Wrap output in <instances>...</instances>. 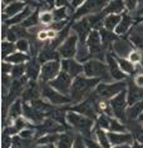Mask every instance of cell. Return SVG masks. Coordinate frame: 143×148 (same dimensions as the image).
Wrapping results in <instances>:
<instances>
[{
  "label": "cell",
  "instance_id": "cell-21",
  "mask_svg": "<svg viewBox=\"0 0 143 148\" xmlns=\"http://www.w3.org/2000/svg\"><path fill=\"white\" fill-rule=\"evenodd\" d=\"M25 8L27 6H25V3L23 1H10V4L4 9L3 20H8L10 18H14L18 14H20Z\"/></svg>",
  "mask_w": 143,
  "mask_h": 148
},
{
  "label": "cell",
  "instance_id": "cell-19",
  "mask_svg": "<svg viewBox=\"0 0 143 148\" xmlns=\"http://www.w3.org/2000/svg\"><path fill=\"white\" fill-rule=\"evenodd\" d=\"M107 134L112 146L131 144L133 143V139H134L131 133H124V132H107Z\"/></svg>",
  "mask_w": 143,
  "mask_h": 148
},
{
  "label": "cell",
  "instance_id": "cell-18",
  "mask_svg": "<svg viewBox=\"0 0 143 148\" xmlns=\"http://www.w3.org/2000/svg\"><path fill=\"white\" fill-rule=\"evenodd\" d=\"M23 114L27 119H29L34 124H42L44 122V119L47 118L45 114L39 112V110H36L35 108H33L29 103H24L23 104Z\"/></svg>",
  "mask_w": 143,
  "mask_h": 148
},
{
  "label": "cell",
  "instance_id": "cell-13",
  "mask_svg": "<svg viewBox=\"0 0 143 148\" xmlns=\"http://www.w3.org/2000/svg\"><path fill=\"white\" fill-rule=\"evenodd\" d=\"M87 47L90 55H102L103 51V43H102L99 30H92L87 39Z\"/></svg>",
  "mask_w": 143,
  "mask_h": 148
},
{
  "label": "cell",
  "instance_id": "cell-25",
  "mask_svg": "<svg viewBox=\"0 0 143 148\" xmlns=\"http://www.w3.org/2000/svg\"><path fill=\"white\" fill-rule=\"evenodd\" d=\"M68 112H69L68 107H65V108H57V109L52 110V112L48 114V117L52 118V119H54L55 122H58L59 124L67 127L68 129H70V128H69V125L67 124V114H68Z\"/></svg>",
  "mask_w": 143,
  "mask_h": 148
},
{
  "label": "cell",
  "instance_id": "cell-4",
  "mask_svg": "<svg viewBox=\"0 0 143 148\" xmlns=\"http://www.w3.org/2000/svg\"><path fill=\"white\" fill-rule=\"evenodd\" d=\"M97 97L98 95L95 94V92H92L83 102H80L77 106L69 108V110H73V112L79 113V114H82V116H86L88 118H90V119L95 121L98 118L97 117V109H95V103L98 101Z\"/></svg>",
  "mask_w": 143,
  "mask_h": 148
},
{
  "label": "cell",
  "instance_id": "cell-2",
  "mask_svg": "<svg viewBox=\"0 0 143 148\" xmlns=\"http://www.w3.org/2000/svg\"><path fill=\"white\" fill-rule=\"evenodd\" d=\"M67 122L69 123V125L74 127L83 137L90 138L92 128H93V124H94L93 119H90V118H88L86 116H82L79 113H75L73 110H69L67 114Z\"/></svg>",
  "mask_w": 143,
  "mask_h": 148
},
{
  "label": "cell",
  "instance_id": "cell-32",
  "mask_svg": "<svg viewBox=\"0 0 143 148\" xmlns=\"http://www.w3.org/2000/svg\"><path fill=\"white\" fill-rule=\"evenodd\" d=\"M120 20H122V15L112 14V15L105 16V19L103 20V27H104V29H107V30L113 32V30H116L117 27H118Z\"/></svg>",
  "mask_w": 143,
  "mask_h": 148
},
{
  "label": "cell",
  "instance_id": "cell-34",
  "mask_svg": "<svg viewBox=\"0 0 143 148\" xmlns=\"http://www.w3.org/2000/svg\"><path fill=\"white\" fill-rule=\"evenodd\" d=\"M94 134L98 139V143H99L103 148H112V144H111V142H109L107 132H104L102 128L97 127V129L94 131Z\"/></svg>",
  "mask_w": 143,
  "mask_h": 148
},
{
  "label": "cell",
  "instance_id": "cell-15",
  "mask_svg": "<svg viewBox=\"0 0 143 148\" xmlns=\"http://www.w3.org/2000/svg\"><path fill=\"white\" fill-rule=\"evenodd\" d=\"M73 29H74L75 34L79 39V44H87V39L92 32V27L89 24L88 18H83V19H80L79 21H77V23L73 25Z\"/></svg>",
  "mask_w": 143,
  "mask_h": 148
},
{
  "label": "cell",
  "instance_id": "cell-49",
  "mask_svg": "<svg viewBox=\"0 0 143 148\" xmlns=\"http://www.w3.org/2000/svg\"><path fill=\"white\" fill-rule=\"evenodd\" d=\"M133 83H134L138 88H143V74H138V75H134Z\"/></svg>",
  "mask_w": 143,
  "mask_h": 148
},
{
  "label": "cell",
  "instance_id": "cell-45",
  "mask_svg": "<svg viewBox=\"0 0 143 148\" xmlns=\"http://www.w3.org/2000/svg\"><path fill=\"white\" fill-rule=\"evenodd\" d=\"M12 146H13V138H12V136L3 133L1 148H12Z\"/></svg>",
  "mask_w": 143,
  "mask_h": 148
},
{
  "label": "cell",
  "instance_id": "cell-6",
  "mask_svg": "<svg viewBox=\"0 0 143 148\" xmlns=\"http://www.w3.org/2000/svg\"><path fill=\"white\" fill-rule=\"evenodd\" d=\"M124 89H127L126 82H117L114 84L99 83L95 87V94L102 99H112Z\"/></svg>",
  "mask_w": 143,
  "mask_h": 148
},
{
  "label": "cell",
  "instance_id": "cell-12",
  "mask_svg": "<svg viewBox=\"0 0 143 148\" xmlns=\"http://www.w3.org/2000/svg\"><path fill=\"white\" fill-rule=\"evenodd\" d=\"M97 127L108 132H124V125L117 121V118H112L107 114H99L97 118Z\"/></svg>",
  "mask_w": 143,
  "mask_h": 148
},
{
  "label": "cell",
  "instance_id": "cell-28",
  "mask_svg": "<svg viewBox=\"0 0 143 148\" xmlns=\"http://www.w3.org/2000/svg\"><path fill=\"white\" fill-rule=\"evenodd\" d=\"M142 113H143V101H139L127 108V113H126L127 119H131V121L137 119Z\"/></svg>",
  "mask_w": 143,
  "mask_h": 148
},
{
  "label": "cell",
  "instance_id": "cell-51",
  "mask_svg": "<svg viewBox=\"0 0 143 148\" xmlns=\"http://www.w3.org/2000/svg\"><path fill=\"white\" fill-rule=\"evenodd\" d=\"M38 38L40 40H45L48 39V32H40L39 34H38Z\"/></svg>",
  "mask_w": 143,
  "mask_h": 148
},
{
  "label": "cell",
  "instance_id": "cell-47",
  "mask_svg": "<svg viewBox=\"0 0 143 148\" xmlns=\"http://www.w3.org/2000/svg\"><path fill=\"white\" fill-rule=\"evenodd\" d=\"M73 148H87L82 134H78L75 137V142H74V144H73Z\"/></svg>",
  "mask_w": 143,
  "mask_h": 148
},
{
  "label": "cell",
  "instance_id": "cell-1",
  "mask_svg": "<svg viewBox=\"0 0 143 148\" xmlns=\"http://www.w3.org/2000/svg\"><path fill=\"white\" fill-rule=\"evenodd\" d=\"M101 83L98 78H88V77H77L73 79L70 88V99L72 102H83L92 93V89Z\"/></svg>",
  "mask_w": 143,
  "mask_h": 148
},
{
  "label": "cell",
  "instance_id": "cell-40",
  "mask_svg": "<svg viewBox=\"0 0 143 148\" xmlns=\"http://www.w3.org/2000/svg\"><path fill=\"white\" fill-rule=\"evenodd\" d=\"M25 72H27V65H24V64L14 65L13 66V70H12L13 79H19V78H21V77H24V73Z\"/></svg>",
  "mask_w": 143,
  "mask_h": 148
},
{
  "label": "cell",
  "instance_id": "cell-7",
  "mask_svg": "<svg viewBox=\"0 0 143 148\" xmlns=\"http://www.w3.org/2000/svg\"><path fill=\"white\" fill-rule=\"evenodd\" d=\"M62 65L60 60H52L44 63L42 65V73H40V86H45V84L50 83L52 80H54L59 75V73L62 72Z\"/></svg>",
  "mask_w": 143,
  "mask_h": 148
},
{
  "label": "cell",
  "instance_id": "cell-37",
  "mask_svg": "<svg viewBox=\"0 0 143 148\" xmlns=\"http://www.w3.org/2000/svg\"><path fill=\"white\" fill-rule=\"evenodd\" d=\"M16 45L14 43H10V42H3L1 44V55H3V59H6L8 57H10L12 54L16 53Z\"/></svg>",
  "mask_w": 143,
  "mask_h": 148
},
{
  "label": "cell",
  "instance_id": "cell-3",
  "mask_svg": "<svg viewBox=\"0 0 143 148\" xmlns=\"http://www.w3.org/2000/svg\"><path fill=\"white\" fill-rule=\"evenodd\" d=\"M84 74L88 78H98V79H104L109 80L112 78L111 73H109L108 65H105L103 62L98 60V59H92L83 64Z\"/></svg>",
  "mask_w": 143,
  "mask_h": 148
},
{
  "label": "cell",
  "instance_id": "cell-26",
  "mask_svg": "<svg viewBox=\"0 0 143 148\" xmlns=\"http://www.w3.org/2000/svg\"><path fill=\"white\" fill-rule=\"evenodd\" d=\"M75 137L77 136H74V133H72L70 131L63 132L60 134V138L55 143L57 148H73V144L75 142Z\"/></svg>",
  "mask_w": 143,
  "mask_h": 148
},
{
  "label": "cell",
  "instance_id": "cell-5",
  "mask_svg": "<svg viewBox=\"0 0 143 148\" xmlns=\"http://www.w3.org/2000/svg\"><path fill=\"white\" fill-rule=\"evenodd\" d=\"M109 103H111V108L113 112V116H114L119 121H127V89L122 90L119 94H117L116 97H113L112 99H109Z\"/></svg>",
  "mask_w": 143,
  "mask_h": 148
},
{
  "label": "cell",
  "instance_id": "cell-46",
  "mask_svg": "<svg viewBox=\"0 0 143 148\" xmlns=\"http://www.w3.org/2000/svg\"><path fill=\"white\" fill-rule=\"evenodd\" d=\"M83 139H84V143H86V146L87 148H103L101 146L98 142H95V140L93 139H90V138H87V137H83Z\"/></svg>",
  "mask_w": 143,
  "mask_h": 148
},
{
  "label": "cell",
  "instance_id": "cell-42",
  "mask_svg": "<svg viewBox=\"0 0 143 148\" xmlns=\"http://www.w3.org/2000/svg\"><path fill=\"white\" fill-rule=\"evenodd\" d=\"M15 45H16V49L21 51V53H25V54H28V51L29 49H30V44H29V42L27 39H19L18 42L15 43Z\"/></svg>",
  "mask_w": 143,
  "mask_h": 148
},
{
  "label": "cell",
  "instance_id": "cell-22",
  "mask_svg": "<svg viewBox=\"0 0 143 148\" xmlns=\"http://www.w3.org/2000/svg\"><path fill=\"white\" fill-rule=\"evenodd\" d=\"M59 58H60V54L57 50H54L49 44L43 50H40V53L38 55V60L40 64H44V63L52 62V60H59Z\"/></svg>",
  "mask_w": 143,
  "mask_h": 148
},
{
  "label": "cell",
  "instance_id": "cell-23",
  "mask_svg": "<svg viewBox=\"0 0 143 148\" xmlns=\"http://www.w3.org/2000/svg\"><path fill=\"white\" fill-rule=\"evenodd\" d=\"M42 73V66L38 60V58H31L27 64V77L29 80H36Z\"/></svg>",
  "mask_w": 143,
  "mask_h": 148
},
{
  "label": "cell",
  "instance_id": "cell-29",
  "mask_svg": "<svg viewBox=\"0 0 143 148\" xmlns=\"http://www.w3.org/2000/svg\"><path fill=\"white\" fill-rule=\"evenodd\" d=\"M33 108H35L36 110H39V112H42L44 113L45 116L48 117V114H49L52 110H54L55 108L52 106V104H49V103H47V102H44L43 99H35V101H33L31 103H29Z\"/></svg>",
  "mask_w": 143,
  "mask_h": 148
},
{
  "label": "cell",
  "instance_id": "cell-53",
  "mask_svg": "<svg viewBox=\"0 0 143 148\" xmlns=\"http://www.w3.org/2000/svg\"><path fill=\"white\" fill-rule=\"evenodd\" d=\"M36 148H57L54 144H42V146H36Z\"/></svg>",
  "mask_w": 143,
  "mask_h": 148
},
{
  "label": "cell",
  "instance_id": "cell-16",
  "mask_svg": "<svg viewBox=\"0 0 143 148\" xmlns=\"http://www.w3.org/2000/svg\"><path fill=\"white\" fill-rule=\"evenodd\" d=\"M60 65H62V70L68 73L72 78H77L82 73H84L83 65L78 60H74V59H63L60 62Z\"/></svg>",
  "mask_w": 143,
  "mask_h": 148
},
{
  "label": "cell",
  "instance_id": "cell-41",
  "mask_svg": "<svg viewBox=\"0 0 143 148\" xmlns=\"http://www.w3.org/2000/svg\"><path fill=\"white\" fill-rule=\"evenodd\" d=\"M131 40L134 43V45L139 47L141 49H143V33L141 30H134L133 33H131Z\"/></svg>",
  "mask_w": 143,
  "mask_h": 148
},
{
  "label": "cell",
  "instance_id": "cell-31",
  "mask_svg": "<svg viewBox=\"0 0 143 148\" xmlns=\"http://www.w3.org/2000/svg\"><path fill=\"white\" fill-rule=\"evenodd\" d=\"M31 8L30 6H27L23 12H21L20 14H18V15H15L14 18H10V19L5 20V25H12V24H19V23H23L24 20H27L29 16L31 15Z\"/></svg>",
  "mask_w": 143,
  "mask_h": 148
},
{
  "label": "cell",
  "instance_id": "cell-44",
  "mask_svg": "<svg viewBox=\"0 0 143 148\" xmlns=\"http://www.w3.org/2000/svg\"><path fill=\"white\" fill-rule=\"evenodd\" d=\"M142 54H143V51H141V50H133L132 53L129 54V60L131 63H133V64L135 65V64H141V60H142Z\"/></svg>",
  "mask_w": 143,
  "mask_h": 148
},
{
  "label": "cell",
  "instance_id": "cell-54",
  "mask_svg": "<svg viewBox=\"0 0 143 148\" xmlns=\"http://www.w3.org/2000/svg\"><path fill=\"white\" fill-rule=\"evenodd\" d=\"M112 148H131L129 144H122V146H113Z\"/></svg>",
  "mask_w": 143,
  "mask_h": 148
},
{
  "label": "cell",
  "instance_id": "cell-11",
  "mask_svg": "<svg viewBox=\"0 0 143 148\" xmlns=\"http://www.w3.org/2000/svg\"><path fill=\"white\" fill-rule=\"evenodd\" d=\"M42 95L45 99H48L52 104L54 106H62V104H68V103L72 102V99L67 97V95L59 93L58 90L53 89L50 86H42Z\"/></svg>",
  "mask_w": 143,
  "mask_h": 148
},
{
  "label": "cell",
  "instance_id": "cell-52",
  "mask_svg": "<svg viewBox=\"0 0 143 148\" xmlns=\"http://www.w3.org/2000/svg\"><path fill=\"white\" fill-rule=\"evenodd\" d=\"M131 148H143V144H141L138 140H134L133 144L131 146Z\"/></svg>",
  "mask_w": 143,
  "mask_h": 148
},
{
  "label": "cell",
  "instance_id": "cell-38",
  "mask_svg": "<svg viewBox=\"0 0 143 148\" xmlns=\"http://www.w3.org/2000/svg\"><path fill=\"white\" fill-rule=\"evenodd\" d=\"M39 16H40V15H39V8H36L35 12L33 13L27 20H24L23 23H21V27H23V28L34 27V25H36V24H38L39 21H40V20H39Z\"/></svg>",
  "mask_w": 143,
  "mask_h": 148
},
{
  "label": "cell",
  "instance_id": "cell-39",
  "mask_svg": "<svg viewBox=\"0 0 143 148\" xmlns=\"http://www.w3.org/2000/svg\"><path fill=\"white\" fill-rule=\"evenodd\" d=\"M52 14H53L54 21L67 20V8H65V6H60V8L54 9L53 12H52Z\"/></svg>",
  "mask_w": 143,
  "mask_h": 148
},
{
  "label": "cell",
  "instance_id": "cell-9",
  "mask_svg": "<svg viewBox=\"0 0 143 148\" xmlns=\"http://www.w3.org/2000/svg\"><path fill=\"white\" fill-rule=\"evenodd\" d=\"M108 5L107 1H98V0H88V1H84L83 5H80L77 12L74 13L73 18L77 19V18H80L83 15H87V14H98V12H103V9Z\"/></svg>",
  "mask_w": 143,
  "mask_h": 148
},
{
  "label": "cell",
  "instance_id": "cell-30",
  "mask_svg": "<svg viewBox=\"0 0 143 148\" xmlns=\"http://www.w3.org/2000/svg\"><path fill=\"white\" fill-rule=\"evenodd\" d=\"M132 24H133V19H132V16L129 15V14H123L122 20H120V23L118 24V27L116 28V34L120 35V34L127 33Z\"/></svg>",
  "mask_w": 143,
  "mask_h": 148
},
{
  "label": "cell",
  "instance_id": "cell-24",
  "mask_svg": "<svg viewBox=\"0 0 143 148\" xmlns=\"http://www.w3.org/2000/svg\"><path fill=\"white\" fill-rule=\"evenodd\" d=\"M23 114V104H21V101L16 99L15 102L10 106L9 108V112H8V119H6V123H14L18 118H20V116Z\"/></svg>",
  "mask_w": 143,
  "mask_h": 148
},
{
  "label": "cell",
  "instance_id": "cell-48",
  "mask_svg": "<svg viewBox=\"0 0 143 148\" xmlns=\"http://www.w3.org/2000/svg\"><path fill=\"white\" fill-rule=\"evenodd\" d=\"M13 64H10V63H3L1 65V70H3V74H12V70H13Z\"/></svg>",
  "mask_w": 143,
  "mask_h": 148
},
{
  "label": "cell",
  "instance_id": "cell-20",
  "mask_svg": "<svg viewBox=\"0 0 143 148\" xmlns=\"http://www.w3.org/2000/svg\"><path fill=\"white\" fill-rule=\"evenodd\" d=\"M139 101H143V88H138L133 83V80H131V82L128 83V89H127L128 106H132Z\"/></svg>",
  "mask_w": 143,
  "mask_h": 148
},
{
  "label": "cell",
  "instance_id": "cell-8",
  "mask_svg": "<svg viewBox=\"0 0 143 148\" xmlns=\"http://www.w3.org/2000/svg\"><path fill=\"white\" fill-rule=\"evenodd\" d=\"M72 84H73V78L68 73H65L62 70L59 73V75H58L54 80H52L50 83H48V86H50L53 89L58 90L62 94L68 95V94H70Z\"/></svg>",
  "mask_w": 143,
  "mask_h": 148
},
{
  "label": "cell",
  "instance_id": "cell-17",
  "mask_svg": "<svg viewBox=\"0 0 143 148\" xmlns=\"http://www.w3.org/2000/svg\"><path fill=\"white\" fill-rule=\"evenodd\" d=\"M107 63H108L109 73H111V77L113 79L118 80V82H122L123 79L127 78V74L120 69L114 54H107Z\"/></svg>",
  "mask_w": 143,
  "mask_h": 148
},
{
  "label": "cell",
  "instance_id": "cell-27",
  "mask_svg": "<svg viewBox=\"0 0 143 148\" xmlns=\"http://www.w3.org/2000/svg\"><path fill=\"white\" fill-rule=\"evenodd\" d=\"M126 9V5H124V1H119V0H116V1H109L108 5L103 9L102 14L105 15V14H116V15H119V13H122L123 10Z\"/></svg>",
  "mask_w": 143,
  "mask_h": 148
},
{
  "label": "cell",
  "instance_id": "cell-36",
  "mask_svg": "<svg viewBox=\"0 0 143 148\" xmlns=\"http://www.w3.org/2000/svg\"><path fill=\"white\" fill-rule=\"evenodd\" d=\"M99 33H101V38H102L103 47H108L111 43L118 40V35L114 34L113 32L107 30V29H99Z\"/></svg>",
  "mask_w": 143,
  "mask_h": 148
},
{
  "label": "cell",
  "instance_id": "cell-43",
  "mask_svg": "<svg viewBox=\"0 0 143 148\" xmlns=\"http://www.w3.org/2000/svg\"><path fill=\"white\" fill-rule=\"evenodd\" d=\"M39 20H40V23H43L45 25H52L53 21H54L52 12H44V13H42V14H40V16H39Z\"/></svg>",
  "mask_w": 143,
  "mask_h": 148
},
{
  "label": "cell",
  "instance_id": "cell-35",
  "mask_svg": "<svg viewBox=\"0 0 143 148\" xmlns=\"http://www.w3.org/2000/svg\"><path fill=\"white\" fill-rule=\"evenodd\" d=\"M114 55H116V54H114ZM116 59H117V62H118L120 69H122L124 73L128 74V75H134V69H135V66H134L133 63H131L129 60H127V59L119 58L118 55H116Z\"/></svg>",
  "mask_w": 143,
  "mask_h": 148
},
{
  "label": "cell",
  "instance_id": "cell-14",
  "mask_svg": "<svg viewBox=\"0 0 143 148\" xmlns=\"http://www.w3.org/2000/svg\"><path fill=\"white\" fill-rule=\"evenodd\" d=\"M40 95H42L40 84H38L35 80H29L23 94H21V101L23 103H31L35 99H39Z\"/></svg>",
  "mask_w": 143,
  "mask_h": 148
},
{
  "label": "cell",
  "instance_id": "cell-33",
  "mask_svg": "<svg viewBox=\"0 0 143 148\" xmlns=\"http://www.w3.org/2000/svg\"><path fill=\"white\" fill-rule=\"evenodd\" d=\"M31 58H29L28 54L25 53H21V51H16V53L12 54L10 57H8L4 60L6 63H10V64H14V65H18V64H24L25 62H29Z\"/></svg>",
  "mask_w": 143,
  "mask_h": 148
},
{
  "label": "cell",
  "instance_id": "cell-10",
  "mask_svg": "<svg viewBox=\"0 0 143 148\" xmlns=\"http://www.w3.org/2000/svg\"><path fill=\"white\" fill-rule=\"evenodd\" d=\"M78 43L79 39L77 34H70L68 39H65V42L58 48V53L64 59H73V57L78 51Z\"/></svg>",
  "mask_w": 143,
  "mask_h": 148
},
{
  "label": "cell",
  "instance_id": "cell-50",
  "mask_svg": "<svg viewBox=\"0 0 143 148\" xmlns=\"http://www.w3.org/2000/svg\"><path fill=\"white\" fill-rule=\"evenodd\" d=\"M124 5L128 10H133L137 6V1H124Z\"/></svg>",
  "mask_w": 143,
  "mask_h": 148
}]
</instances>
